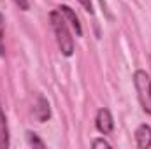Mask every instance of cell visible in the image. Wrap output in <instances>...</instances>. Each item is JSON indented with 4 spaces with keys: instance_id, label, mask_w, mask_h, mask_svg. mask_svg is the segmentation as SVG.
<instances>
[{
    "instance_id": "1",
    "label": "cell",
    "mask_w": 151,
    "mask_h": 149,
    "mask_svg": "<svg viewBox=\"0 0 151 149\" xmlns=\"http://www.w3.org/2000/svg\"><path fill=\"white\" fill-rule=\"evenodd\" d=\"M49 21L55 32V37L58 42V47L62 51L63 56H72L74 53V39L69 32V25L65 21V18L60 14V11H51L49 12Z\"/></svg>"
},
{
    "instance_id": "2",
    "label": "cell",
    "mask_w": 151,
    "mask_h": 149,
    "mask_svg": "<svg viewBox=\"0 0 151 149\" xmlns=\"http://www.w3.org/2000/svg\"><path fill=\"white\" fill-rule=\"evenodd\" d=\"M134 86L137 90L139 102L142 109L151 114V75L146 70H135L134 72Z\"/></svg>"
},
{
    "instance_id": "3",
    "label": "cell",
    "mask_w": 151,
    "mask_h": 149,
    "mask_svg": "<svg viewBox=\"0 0 151 149\" xmlns=\"http://www.w3.org/2000/svg\"><path fill=\"white\" fill-rule=\"evenodd\" d=\"M95 126H97V130H99L102 135H109V133L113 132L114 121H113V116H111L109 109H104V107L99 109L97 117H95Z\"/></svg>"
},
{
    "instance_id": "4",
    "label": "cell",
    "mask_w": 151,
    "mask_h": 149,
    "mask_svg": "<svg viewBox=\"0 0 151 149\" xmlns=\"http://www.w3.org/2000/svg\"><path fill=\"white\" fill-rule=\"evenodd\" d=\"M34 116L37 117V121H40V123L47 121L49 116H51L49 102H47L42 95H37V98H35V104H34Z\"/></svg>"
},
{
    "instance_id": "5",
    "label": "cell",
    "mask_w": 151,
    "mask_h": 149,
    "mask_svg": "<svg viewBox=\"0 0 151 149\" xmlns=\"http://www.w3.org/2000/svg\"><path fill=\"white\" fill-rule=\"evenodd\" d=\"M135 146L142 149L151 148V126L150 125H139L135 130Z\"/></svg>"
},
{
    "instance_id": "6",
    "label": "cell",
    "mask_w": 151,
    "mask_h": 149,
    "mask_svg": "<svg viewBox=\"0 0 151 149\" xmlns=\"http://www.w3.org/2000/svg\"><path fill=\"white\" fill-rule=\"evenodd\" d=\"M58 11H60V14L65 18V21L74 28L76 35H83V28H81V23H79V18L76 16V12L69 7V5H60L58 7Z\"/></svg>"
},
{
    "instance_id": "7",
    "label": "cell",
    "mask_w": 151,
    "mask_h": 149,
    "mask_svg": "<svg viewBox=\"0 0 151 149\" xmlns=\"http://www.w3.org/2000/svg\"><path fill=\"white\" fill-rule=\"evenodd\" d=\"M7 146H9V126H7V117L0 104V148H7Z\"/></svg>"
},
{
    "instance_id": "8",
    "label": "cell",
    "mask_w": 151,
    "mask_h": 149,
    "mask_svg": "<svg viewBox=\"0 0 151 149\" xmlns=\"http://www.w3.org/2000/svg\"><path fill=\"white\" fill-rule=\"evenodd\" d=\"M5 54V21L0 12V56Z\"/></svg>"
},
{
    "instance_id": "9",
    "label": "cell",
    "mask_w": 151,
    "mask_h": 149,
    "mask_svg": "<svg viewBox=\"0 0 151 149\" xmlns=\"http://www.w3.org/2000/svg\"><path fill=\"white\" fill-rule=\"evenodd\" d=\"M27 140H28V144L30 146H34V148H46V144L39 139L37 133H34V132H27Z\"/></svg>"
},
{
    "instance_id": "10",
    "label": "cell",
    "mask_w": 151,
    "mask_h": 149,
    "mask_svg": "<svg viewBox=\"0 0 151 149\" xmlns=\"http://www.w3.org/2000/svg\"><path fill=\"white\" fill-rule=\"evenodd\" d=\"M91 146H93V148H111V144H109L107 140H104V139H95V140L91 142Z\"/></svg>"
},
{
    "instance_id": "11",
    "label": "cell",
    "mask_w": 151,
    "mask_h": 149,
    "mask_svg": "<svg viewBox=\"0 0 151 149\" xmlns=\"http://www.w3.org/2000/svg\"><path fill=\"white\" fill-rule=\"evenodd\" d=\"M14 2H16V5H18L21 11H28V7H30V5H28V0H14Z\"/></svg>"
},
{
    "instance_id": "12",
    "label": "cell",
    "mask_w": 151,
    "mask_h": 149,
    "mask_svg": "<svg viewBox=\"0 0 151 149\" xmlns=\"http://www.w3.org/2000/svg\"><path fill=\"white\" fill-rule=\"evenodd\" d=\"M79 4H81V5H83V7H84L86 11H90V12L93 11V5H91V0H79Z\"/></svg>"
},
{
    "instance_id": "13",
    "label": "cell",
    "mask_w": 151,
    "mask_h": 149,
    "mask_svg": "<svg viewBox=\"0 0 151 149\" xmlns=\"http://www.w3.org/2000/svg\"><path fill=\"white\" fill-rule=\"evenodd\" d=\"M150 65H151V54H150Z\"/></svg>"
}]
</instances>
